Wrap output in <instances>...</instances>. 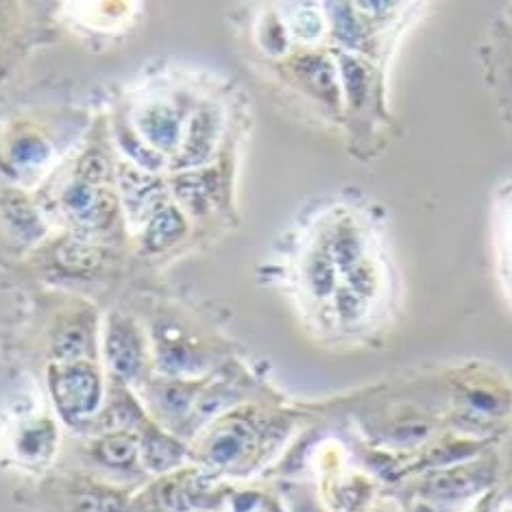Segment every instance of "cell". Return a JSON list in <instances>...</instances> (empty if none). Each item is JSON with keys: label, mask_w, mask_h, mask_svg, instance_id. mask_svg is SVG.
<instances>
[{"label": "cell", "mask_w": 512, "mask_h": 512, "mask_svg": "<svg viewBox=\"0 0 512 512\" xmlns=\"http://www.w3.org/2000/svg\"><path fill=\"white\" fill-rule=\"evenodd\" d=\"M53 436V425L46 421L24 425L16 441L18 454L29 460H40L53 449Z\"/></svg>", "instance_id": "4fadbf2b"}, {"label": "cell", "mask_w": 512, "mask_h": 512, "mask_svg": "<svg viewBox=\"0 0 512 512\" xmlns=\"http://www.w3.org/2000/svg\"><path fill=\"white\" fill-rule=\"evenodd\" d=\"M5 216L7 223L11 227L14 234H18L20 238H38L42 234V225L40 218L35 214L33 207L24 201L22 197H9L5 203Z\"/></svg>", "instance_id": "5bb4252c"}, {"label": "cell", "mask_w": 512, "mask_h": 512, "mask_svg": "<svg viewBox=\"0 0 512 512\" xmlns=\"http://www.w3.org/2000/svg\"><path fill=\"white\" fill-rule=\"evenodd\" d=\"M20 22V3L18 0H0V53L5 51L11 35L16 33Z\"/></svg>", "instance_id": "ffe728a7"}, {"label": "cell", "mask_w": 512, "mask_h": 512, "mask_svg": "<svg viewBox=\"0 0 512 512\" xmlns=\"http://www.w3.org/2000/svg\"><path fill=\"white\" fill-rule=\"evenodd\" d=\"M214 173H184L175 179V194L192 214H207L216 201Z\"/></svg>", "instance_id": "30bf717a"}, {"label": "cell", "mask_w": 512, "mask_h": 512, "mask_svg": "<svg viewBox=\"0 0 512 512\" xmlns=\"http://www.w3.org/2000/svg\"><path fill=\"white\" fill-rule=\"evenodd\" d=\"M290 72L316 99L327 105H336L340 85L338 68L332 64V59L316 53L299 55L290 62Z\"/></svg>", "instance_id": "8992f818"}, {"label": "cell", "mask_w": 512, "mask_h": 512, "mask_svg": "<svg viewBox=\"0 0 512 512\" xmlns=\"http://www.w3.org/2000/svg\"><path fill=\"white\" fill-rule=\"evenodd\" d=\"M114 133H116V140L120 144V149L125 151V155L131 157L133 166L146 170V173H157V170L164 166V155L157 153L153 146H149L138 136V131L133 129L131 120L127 125L116 127Z\"/></svg>", "instance_id": "8fae6325"}, {"label": "cell", "mask_w": 512, "mask_h": 512, "mask_svg": "<svg viewBox=\"0 0 512 512\" xmlns=\"http://www.w3.org/2000/svg\"><path fill=\"white\" fill-rule=\"evenodd\" d=\"M51 386L59 412L68 421H83L101 401V380L90 364L62 362L51 373Z\"/></svg>", "instance_id": "6da1fadb"}, {"label": "cell", "mask_w": 512, "mask_h": 512, "mask_svg": "<svg viewBox=\"0 0 512 512\" xmlns=\"http://www.w3.org/2000/svg\"><path fill=\"white\" fill-rule=\"evenodd\" d=\"M107 360L112 364L114 371L133 377L140 371L142 364V343L129 323L116 321L109 325L107 334Z\"/></svg>", "instance_id": "9c48e42d"}, {"label": "cell", "mask_w": 512, "mask_h": 512, "mask_svg": "<svg viewBox=\"0 0 512 512\" xmlns=\"http://www.w3.org/2000/svg\"><path fill=\"white\" fill-rule=\"evenodd\" d=\"M181 456H184L181 454V449L162 436H151L149 441L144 443V462L153 471H164V469L175 467L181 460Z\"/></svg>", "instance_id": "9a60e30c"}, {"label": "cell", "mask_w": 512, "mask_h": 512, "mask_svg": "<svg viewBox=\"0 0 512 512\" xmlns=\"http://www.w3.org/2000/svg\"><path fill=\"white\" fill-rule=\"evenodd\" d=\"M120 192H123L127 214L133 216V221L149 218L151 212L164 203L160 179L138 166L120 170Z\"/></svg>", "instance_id": "52a82bcc"}, {"label": "cell", "mask_w": 512, "mask_h": 512, "mask_svg": "<svg viewBox=\"0 0 512 512\" xmlns=\"http://www.w3.org/2000/svg\"><path fill=\"white\" fill-rule=\"evenodd\" d=\"M194 395V388H184V386H170L164 395V404L170 410H184Z\"/></svg>", "instance_id": "44dd1931"}, {"label": "cell", "mask_w": 512, "mask_h": 512, "mask_svg": "<svg viewBox=\"0 0 512 512\" xmlns=\"http://www.w3.org/2000/svg\"><path fill=\"white\" fill-rule=\"evenodd\" d=\"M223 129V114L214 103H205L194 109L186 120L184 136H181L175 168H199L216 151L218 138Z\"/></svg>", "instance_id": "3957f363"}, {"label": "cell", "mask_w": 512, "mask_h": 512, "mask_svg": "<svg viewBox=\"0 0 512 512\" xmlns=\"http://www.w3.org/2000/svg\"><path fill=\"white\" fill-rule=\"evenodd\" d=\"M64 212L72 218V223L81 227H103L112 221L116 201L112 194L99 186V181L79 179L70 184L62 197Z\"/></svg>", "instance_id": "277c9868"}, {"label": "cell", "mask_w": 512, "mask_h": 512, "mask_svg": "<svg viewBox=\"0 0 512 512\" xmlns=\"http://www.w3.org/2000/svg\"><path fill=\"white\" fill-rule=\"evenodd\" d=\"M136 454H138V447L127 436H112L101 445V456L109 462V465H116V467L131 465Z\"/></svg>", "instance_id": "e0dca14e"}, {"label": "cell", "mask_w": 512, "mask_h": 512, "mask_svg": "<svg viewBox=\"0 0 512 512\" xmlns=\"http://www.w3.org/2000/svg\"><path fill=\"white\" fill-rule=\"evenodd\" d=\"M290 29L288 24L279 22L277 16H268L258 27V42L268 55H284L288 51Z\"/></svg>", "instance_id": "2e32d148"}, {"label": "cell", "mask_w": 512, "mask_h": 512, "mask_svg": "<svg viewBox=\"0 0 512 512\" xmlns=\"http://www.w3.org/2000/svg\"><path fill=\"white\" fill-rule=\"evenodd\" d=\"M51 144L31 127H20L5 144V164L16 177H33L51 162Z\"/></svg>", "instance_id": "5b68a950"}, {"label": "cell", "mask_w": 512, "mask_h": 512, "mask_svg": "<svg viewBox=\"0 0 512 512\" xmlns=\"http://www.w3.org/2000/svg\"><path fill=\"white\" fill-rule=\"evenodd\" d=\"M85 345H88V340H85L83 329L72 327L59 338L55 353L62 362H77L85 353Z\"/></svg>", "instance_id": "d6986e66"}, {"label": "cell", "mask_w": 512, "mask_h": 512, "mask_svg": "<svg viewBox=\"0 0 512 512\" xmlns=\"http://www.w3.org/2000/svg\"><path fill=\"white\" fill-rule=\"evenodd\" d=\"M186 114L175 101L155 99L142 103L131 116V125L138 131V136L153 146L162 155H177L181 136H184Z\"/></svg>", "instance_id": "7a4b0ae2"}, {"label": "cell", "mask_w": 512, "mask_h": 512, "mask_svg": "<svg viewBox=\"0 0 512 512\" xmlns=\"http://www.w3.org/2000/svg\"><path fill=\"white\" fill-rule=\"evenodd\" d=\"M238 512H273V510L268 508V504H266V502H262L260 497H255V495H245V497H240V502H238Z\"/></svg>", "instance_id": "7402d4cb"}, {"label": "cell", "mask_w": 512, "mask_h": 512, "mask_svg": "<svg viewBox=\"0 0 512 512\" xmlns=\"http://www.w3.org/2000/svg\"><path fill=\"white\" fill-rule=\"evenodd\" d=\"M186 216L173 203H162L151 212L144 225V247L149 251H164L175 247L186 236Z\"/></svg>", "instance_id": "ba28073f"}, {"label": "cell", "mask_w": 512, "mask_h": 512, "mask_svg": "<svg viewBox=\"0 0 512 512\" xmlns=\"http://www.w3.org/2000/svg\"><path fill=\"white\" fill-rule=\"evenodd\" d=\"M288 29L303 42L316 40L323 31V16L316 9H299L297 14L292 16V22Z\"/></svg>", "instance_id": "ac0fdd59"}, {"label": "cell", "mask_w": 512, "mask_h": 512, "mask_svg": "<svg viewBox=\"0 0 512 512\" xmlns=\"http://www.w3.org/2000/svg\"><path fill=\"white\" fill-rule=\"evenodd\" d=\"M249 430L242 423L231 425V428L223 430L214 438V443L210 445V460L214 465H231L236 458L242 456V451L249 445Z\"/></svg>", "instance_id": "7c38bea8"}]
</instances>
